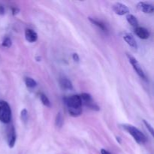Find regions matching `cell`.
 Returning a JSON list of instances; mask_svg holds the SVG:
<instances>
[{
  "mask_svg": "<svg viewBox=\"0 0 154 154\" xmlns=\"http://www.w3.org/2000/svg\"><path fill=\"white\" fill-rule=\"evenodd\" d=\"M123 128L133 137L134 139L138 144H144L147 141V138L144 135V134L142 133L138 128L135 127V126H132V125L128 124L123 125Z\"/></svg>",
  "mask_w": 154,
  "mask_h": 154,
  "instance_id": "obj_1",
  "label": "cell"
},
{
  "mask_svg": "<svg viewBox=\"0 0 154 154\" xmlns=\"http://www.w3.org/2000/svg\"><path fill=\"white\" fill-rule=\"evenodd\" d=\"M11 120V110L8 102H0V121L3 123H9Z\"/></svg>",
  "mask_w": 154,
  "mask_h": 154,
  "instance_id": "obj_2",
  "label": "cell"
},
{
  "mask_svg": "<svg viewBox=\"0 0 154 154\" xmlns=\"http://www.w3.org/2000/svg\"><path fill=\"white\" fill-rule=\"evenodd\" d=\"M63 102L68 108H82L81 98L78 95H73L70 97L64 98Z\"/></svg>",
  "mask_w": 154,
  "mask_h": 154,
  "instance_id": "obj_3",
  "label": "cell"
},
{
  "mask_svg": "<svg viewBox=\"0 0 154 154\" xmlns=\"http://www.w3.org/2000/svg\"><path fill=\"white\" fill-rule=\"evenodd\" d=\"M80 98H81V103L82 105H85V106L88 107L90 109L95 110V111H99V108L98 105H96V104L93 102V99H92L91 95L89 94V93H82V94L80 96Z\"/></svg>",
  "mask_w": 154,
  "mask_h": 154,
  "instance_id": "obj_4",
  "label": "cell"
},
{
  "mask_svg": "<svg viewBox=\"0 0 154 154\" xmlns=\"http://www.w3.org/2000/svg\"><path fill=\"white\" fill-rule=\"evenodd\" d=\"M127 57L128 59H129L130 63L132 64L133 69H135V71L136 72V73L138 74L141 78H143V79H146V75L145 74H144V70L142 69V68H141V65H140V63H138V60H137L135 57H132V56L129 55V54H127Z\"/></svg>",
  "mask_w": 154,
  "mask_h": 154,
  "instance_id": "obj_5",
  "label": "cell"
},
{
  "mask_svg": "<svg viewBox=\"0 0 154 154\" xmlns=\"http://www.w3.org/2000/svg\"><path fill=\"white\" fill-rule=\"evenodd\" d=\"M113 10L118 15H124L129 12V9L126 5L120 2H117L113 6Z\"/></svg>",
  "mask_w": 154,
  "mask_h": 154,
  "instance_id": "obj_6",
  "label": "cell"
},
{
  "mask_svg": "<svg viewBox=\"0 0 154 154\" xmlns=\"http://www.w3.org/2000/svg\"><path fill=\"white\" fill-rule=\"evenodd\" d=\"M138 8L145 14H152L154 11L153 5L145 2H140L138 3Z\"/></svg>",
  "mask_w": 154,
  "mask_h": 154,
  "instance_id": "obj_7",
  "label": "cell"
},
{
  "mask_svg": "<svg viewBox=\"0 0 154 154\" xmlns=\"http://www.w3.org/2000/svg\"><path fill=\"white\" fill-rule=\"evenodd\" d=\"M16 133H15V129L13 126H11L9 129L8 133V146L10 148H13L14 146L15 142H16Z\"/></svg>",
  "mask_w": 154,
  "mask_h": 154,
  "instance_id": "obj_8",
  "label": "cell"
},
{
  "mask_svg": "<svg viewBox=\"0 0 154 154\" xmlns=\"http://www.w3.org/2000/svg\"><path fill=\"white\" fill-rule=\"evenodd\" d=\"M135 33L138 38L141 39H147L150 37V32L144 27H136L135 29Z\"/></svg>",
  "mask_w": 154,
  "mask_h": 154,
  "instance_id": "obj_9",
  "label": "cell"
},
{
  "mask_svg": "<svg viewBox=\"0 0 154 154\" xmlns=\"http://www.w3.org/2000/svg\"><path fill=\"white\" fill-rule=\"evenodd\" d=\"M25 37L26 41H28L30 43H33L35 42L38 39V35L37 33L32 29H26L25 31Z\"/></svg>",
  "mask_w": 154,
  "mask_h": 154,
  "instance_id": "obj_10",
  "label": "cell"
},
{
  "mask_svg": "<svg viewBox=\"0 0 154 154\" xmlns=\"http://www.w3.org/2000/svg\"><path fill=\"white\" fill-rule=\"evenodd\" d=\"M123 38H124L125 42L128 44L130 47L133 48H138V45H137V42L135 41V38L133 37L132 34L130 33H126V34L123 35Z\"/></svg>",
  "mask_w": 154,
  "mask_h": 154,
  "instance_id": "obj_11",
  "label": "cell"
},
{
  "mask_svg": "<svg viewBox=\"0 0 154 154\" xmlns=\"http://www.w3.org/2000/svg\"><path fill=\"white\" fill-rule=\"evenodd\" d=\"M60 85H61V87H63V89H65V90H73V84H72V83L71 82L69 79H67V78H61L60 81Z\"/></svg>",
  "mask_w": 154,
  "mask_h": 154,
  "instance_id": "obj_12",
  "label": "cell"
},
{
  "mask_svg": "<svg viewBox=\"0 0 154 154\" xmlns=\"http://www.w3.org/2000/svg\"><path fill=\"white\" fill-rule=\"evenodd\" d=\"M126 20H127L128 23H129L131 26H132L133 27H135V28L138 27V20H137V18L135 17L134 15L130 14H127V16H126Z\"/></svg>",
  "mask_w": 154,
  "mask_h": 154,
  "instance_id": "obj_13",
  "label": "cell"
},
{
  "mask_svg": "<svg viewBox=\"0 0 154 154\" xmlns=\"http://www.w3.org/2000/svg\"><path fill=\"white\" fill-rule=\"evenodd\" d=\"M68 110L69 114L74 117H79L82 114V108H68Z\"/></svg>",
  "mask_w": 154,
  "mask_h": 154,
  "instance_id": "obj_14",
  "label": "cell"
},
{
  "mask_svg": "<svg viewBox=\"0 0 154 154\" xmlns=\"http://www.w3.org/2000/svg\"><path fill=\"white\" fill-rule=\"evenodd\" d=\"M89 20H90L91 21V22L93 23L94 25H96V26H98L99 29H101L102 31H104V32L107 31V27L105 26V24L102 23V22H100V21H99V20H95V19H93V18H91V17H89Z\"/></svg>",
  "mask_w": 154,
  "mask_h": 154,
  "instance_id": "obj_15",
  "label": "cell"
},
{
  "mask_svg": "<svg viewBox=\"0 0 154 154\" xmlns=\"http://www.w3.org/2000/svg\"><path fill=\"white\" fill-rule=\"evenodd\" d=\"M25 84L26 85V87H29V88H34V87H35L37 86V82L31 78H26Z\"/></svg>",
  "mask_w": 154,
  "mask_h": 154,
  "instance_id": "obj_16",
  "label": "cell"
},
{
  "mask_svg": "<svg viewBox=\"0 0 154 154\" xmlns=\"http://www.w3.org/2000/svg\"><path fill=\"white\" fill-rule=\"evenodd\" d=\"M63 123H64V119H63V115L61 113H58L56 117V126L59 128H61L63 126Z\"/></svg>",
  "mask_w": 154,
  "mask_h": 154,
  "instance_id": "obj_17",
  "label": "cell"
},
{
  "mask_svg": "<svg viewBox=\"0 0 154 154\" xmlns=\"http://www.w3.org/2000/svg\"><path fill=\"white\" fill-rule=\"evenodd\" d=\"M40 98H41V101H42V104L44 105H45L46 107H48V108H51V103L50 102L49 99L47 97L46 95H45L44 93H42L40 95Z\"/></svg>",
  "mask_w": 154,
  "mask_h": 154,
  "instance_id": "obj_18",
  "label": "cell"
},
{
  "mask_svg": "<svg viewBox=\"0 0 154 154\" xmlns=\"http://www.w3.org/2000/svg\"><path fill=\"white\" fill-rule=\"evenodd\" d=\"M20 117H21V120H22L24 123H26L27 120H28V112H27L26 110L23 109L21 111Z\"/></svg>",
  "mask_w": 154,
  "mask_h": 154,
  "instance_id": "obj_19",
  "label": "cell"
},
{
  "mask_svg": "<svg viewBox=\"0 0 154 154\" xmlns=\"http://www.w3.org/2000/svg\"><path fill=\"white\" fill-rule=\"evenodd\" d=\"M3 47H5V48H10L12 45V42L11 40V38H5L3 40L2 44Z\"/></svg>",
  "mask_w": 154,
  "mask_h": 154,
  "instance_id": "obj_20",
  "label": "cell"
},
{
  "mask_svg": "<svg viewBox=\"0 0 154 154\" xmlns=\"http://www.w3.org/2000/svg\"><path fill=\"white\" fill-rule=\"evenodd\" d=\"M143 122H144V125H145V126H146V127H147V129H148L149 132H150V134H151V135H152V136H153V135H154V131H153V127H152V126H151V125H150L149 123H147V122L145 120H143Z\"/></svg>",
  "mask_w": 154,
  "mask_h": 154,
  "instance_id": "obj_21",
  "label": "cell"
},
{
  "mask_svg": "<svg viewBox=\"0 0 154 154\" xmlns=\"http://www.w3.org/2000/svg\"><path fill=\"white\" fill-rule=\"evenodd\" d=\"M72 57H73L74 61H75V62H79L80 58H79V56H78V54H76V53H75V54H73V56H72Z\"/></svg>",
  "mask_w": 154,
  "mask_h": 154,
  "instance_id": "obj_22",
  "label": "cell"
},
{
  "mask_svg": "<svg viewBox=\"0 0 154 154\" xmlns=\"http://www.w3.org/2000/svg\"><path fill=\"white\" fill-rule=\"evenodd\" d=\"M19 11L20 10L18 8H12V14H13V15H16L17 14H18Z\"/></svg>",
  "mask_w": 154,
  "mask_h": 154,
  "instance_id": "obj_23",
  "label": "cell"
},
{
  "mask_svg": "<svg viewBox=\"0 0 154 154\" xmlns=\"http://www.w3.org/2000/svg\"><path fill=\"white\" fill-rule=\"evenodd\" d=\"M5 8L2 5H0V15H4L5 14Z\"/></svg>",
  "mask_w": 154,
  "mask_h": 154,
  "instance_id": "obj_24",
  "label": "cell"
},
{
  "mask_svg": "<svg viewBox=\"0 0 154 154\" xmlns=\"http://www.w3.org/2000/svg\"><path fill=\"white\" fill-rule=\"evenodd\" d=\"M101 153L102 154H111V153H110L109 151L105 150V149H102V150H101Z\"/></svg>",
  "mask_w": 154,
  "mask_h": 154,
  "instance_id": "obj_25",
  "label": "cell"
}]
</instances>
